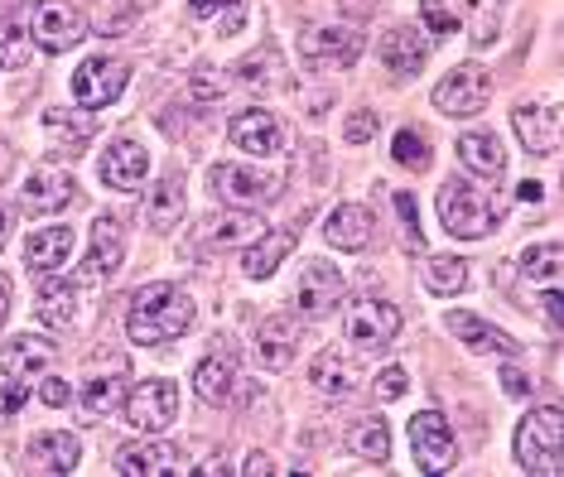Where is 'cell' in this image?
Listing matches in <instances>:
<instances>
[{
	"label": "cell",
	"instance_id": "cell-1",
	"mask_svg": "<svg viewBox=\"0 0 564 477\" xmlns=\"http://www.w3.org/2000/svg\"><path fill=\"white\" fill-rule=\"evenodd\" d=\"M194 300L178 280H155V285L135 290L131 294V308H126V333H131L135 347H160V343H174L194 328Z\"/></svg>",
	"mask_w": 564,
	"mask_h": 477
},
{
	"label": "cell",
	"instance_id": "cell-2",
	"mask_svg": "<svg viewBox=\"0 0 564 477\" xmlns=\"http://www.w3.org/2000/svg\"><path fill=\"white\" fill-rule=\"evenodd\" d=\"M517 463L531 477H560L564 473V415H560V405H541L521 420Z\"/></svg>",
	"mask_w": 564,
	"mask_h": 477
},
{
	"label": "cell",
	"instance_id": "cell-3",
	"mask_svg": "<svg viewBox=\"0 0 564 477\" xmlns=\"http://www.w3.org/2000/svg\"><path fill=\"white\" fill-rule=\"evenodd\" d=\"M440 223L464 241H482L487 231L502 223V203L478 193L473 184H464V178H448L440 188Z\"/></svg>",
	"mask_w": 564,
	"mask_h": 477
},
{
	"label": "cell",
	"instance_id": "cell-4",
	"mask_svg": "<svg viewBox=\"0 0 564 477\" xmlns=\"http://www.w3.org/2000/svg\"><path fill=\"white\" fill-rule=\"evenodd\" d=\"M208 184L217 198H227L232 208H265L285 193V174L261 170V164H217L208 174Z\"/></svg>",
	"mask_w": 564,
	"mask_h": 477
},
{
	"label": "cell",
	"instance_id": "cell-5",
	"mask_svg": "<svg viewBox=\"0 0 564 477\" xmlns=\"http://www.w3.org/2000/svg\"><path fill=\"white\" fill-rule=\"evenodd\" d=\"M410 454H415L420 473H454L458 463V444H454V430H448V420L440 410H420L415 420H410Z\"/></svg>",
	"mask_w": 564,
	"mask_h": 477
},
{
	"label": "cell",
	"instance_id": "cell-6",
	"mask_svg": "<svg viewBox=\"0 0 564 477\" xmlns=\"http://www.w3.org/2000/svg\"><path fill=\"white\" fill-rule=\"evenodd\" d=\"M126 83H131V63L97 54V58H87L83 68L73 73V97H78V107L101 111V107H111V101H121Z\"/></svg>",
	"mask_w": 564,
	"mask_h": 477
},
{
	"label": "cell",
	"instance_id": "cell-7",
	"mask_svg": "<svg viewBox=\"0 0 564 477\" xmlns=\"http://www.w3.org/2000/svg\"><path fill=\"white\" fill-rule=\"evenodd\" d=\"M487 101H492V73H482L478 63H464L434 83V107L444 116H478Z\"/></svg>",
	"mask_w": 564,
	"mask_h": 477
},
{
	"label": "cell",
	"instance_id": "cell-8",
	"mask_svg": "<svg viewBox=\"0 0 564 477\" xmlns=\"http://www.w3.org/2000/svg\"><path fill=\"white\" fill-rule=\"evenodd\" d=\"M174 415H178V391H174V381H164V377L140 381V386H131V395H126V420L145 434L170 430Z\"/></svg>",
	"mask_w": 564,
	"mask_h": 477
},
{
	"label": "cell",
	"instance_id": "cell-9",
	"mask_svg": "<svg viewBox=\"0 0 564 477\" xmlns=\"http://www.w3.org/2000/svg\"><path fill=\"white\" fill-rule=\"evenodd\" d=\"M34 44L48 48V54H63V48L83 44L87 34V15L78 6H68V0H40V10H34Z\"/></svg>",
	"mask_w": 564,
	"mask_h": 477
},
{
	"label": "cell",
	"instance_id": "cell-10",
	"mask_svg": "<svg viewBox=\"0 0 564 477\" xmlns=\"http://www.w3.org/2000/svg\"><path fill=\"white\" fill-rule=\"evenodd\" d=\"M300 54L310 68H348V63L362 54V39L348 24H314L300 39Z\"/></svg>",
	"mask_w": 564,
	"mask_h": 477
},
{
	"label": "cell",
	"instance_id": "cell-11",
	"mask_svg": "<svg viewBox=\"0 0 564 477\" xmlns=\"http://www.w3.org/2000/svg\"><path fill=\"white\" fill-rule=\"evenodd\" d=\"M78 198H83V188L68 164H40V170L24 178V208L30 213H63Z\"/></svg>",
	"mask_w": 564,
	"mask_h": 477
},
{
	"label": "cell",
	"instance_id": "cell-12",
	"mask_svg": "<svg viewBox=\"0 0 564 477\" xmlns=\"http://www.w3.org/2000/svg\"><path fill=\"white\" fill-rule=\"evenodd\" d=\"M343 333H348V343H362V347L391 343L395 333H401V308L391 300H357L348 314H343Z\"/></svg>",
	"mask_w": 564,
	"mask_h": 477
},
{
	"label": "cell",
	"instance_id": "cell-13",
	"mask_svg": "<svg viewBox=\"0 0 564 477\" xmlns=\"http://www.w3.org/2000/svg\"><path fill=\"white\" fill-rule=\"evenodd\" d=\"M194 391H198L203 405H227L232 401V391H237V353H232V343L227 338H217L208 347V357L194 367Z\"/></svg>",
	"mask_w": 564,
	"mask_h": 477
},
{
	"label": "cell",
	"instance_id": "cell-14",
	"mask_svg": "<svg viewBox=\"0 0 564 477\" xmlns=\"http://www.w3.org/2000/svg\"><path fill=\"white\" fill-rule=\"evenodd\" d=\"M343 294H348V280H343V270H338V265H328V261H310V265L300 270V285H294V300H300L304 314H314V318L333 314V308L343 304Z\"/></svg>",
	"mask_w": 564,
	"mask_h": 477
},
{
	"label": "cell",
	"instance_id": "cell-15",
	"mask_svg": "<svg viewBox=\"0 0 564 477\" xmlns=\"http://www.w3.org/2000/svg\"><path fill=\"white\" fill-rule=\"evenodd\" d=\"M294 353H300V324L290 314H271L256 328V367L265 371H290Z\"/></svg>",
	"mask_w": 564,
	"mask_h": 477
},
{
	"label": "cell",
	"instance_id": "cell-16",
	"mask_svg": "<svg viewBox=\"0 0 564 477\" xmlns=\"http://www.w3.org/2000/svg\"><path fill=\"white\" fill-rule=\"evenodd\" d=\"M511 126H517L521 145L531 154H555L560 150V107L555 101H521L511 111Z\"/></svg>",
	"mask_w": 564,
	"mask_h": 477
},
{
	"label": "cell",
	"instance_id": "cell-17",
	"mask_svg": "<svg viewBox=\"0 0 564 477\" xmlns=\"http://www.w3.org/2000/svg\"><path fill=\"white\" fill-rule=\"evenodd\" d=\"M121 477H164V473H184V454L170 440H145V444H126L117 454Z\"/></svg>",
	"mask_w": 564,
	"mask_h": 477
},
{
	"label": "cell",
	"instance_id": "cell-18",
	"mask_svg": "<svg viewBox=\"0 0 564 477\" xmlns=\"http://www.w3.org/2000/svg\"><path fill=\"white\" fill-rule=\"evenodd\" d=\"M227 140H232L237 150L256 154V160H271L285 145V126L275 121L271 111H241L232 126H227Z\"/></svg>",
	"mask_w": 564,
	"mask_h": 477
},
{
	"label": "cell",
	"instance_id": "cell-19",
	"mask_svg": "<svg viewBox=\"0 0 564 477\" xmlns=\"http://www.w3.org/2000/svg\"><path fill=\"white\" fill-rule=\"evenodd\" d=\"M121 256H126V231H121L117 217L101 213L97 223H93V251H87L78 280H83V285H97L101 275H111V270L121 265Z\"/></svg>",
	"mask_w": 564,
	"mask_h": 477
},
{
	"label": "cell",
	"instance_id": "cell-20",
	"mask_svg": "<svg viewBox=\"0 0 564 477\" xmlns=\"http://www.w3.org/2000/svg\"><path fill=\"white\" fill-rule=\"evenodd\" d=\"M150 174V154L145 145L135 140H111L107 154H101V184L107 188H121V193H135Z\"/></svg>",
	"mask_w": 564,
	"mask_h": 477
},
{
	"label": "cell",
	"instance_id": "cell-21",
	"mask_svg": "<svg viewBox=\"0 0 564 477\" xmlns=\"http://www.w3.org/2000/svg\"><path fill=\"white\" fill-rule=\"evenodd\" d=\"M48 362H54V343L48 338L20 333V338H10L6 347H0V377L6 381H30V377H40Z\"/></svg>",
	"mask_w": 564,
	"mask_h": 477
},
{
	"label": "cell",
	"instance_id": "cell-22",
	"mask_svg": "<svg viewBox=\"0 0 564 477\" xmlns=\"http://www.w3.org/2000/svg\"><path fill=\"white\" fill-rule=\"evenodd\" d=\"M448 333H454L458 343H468V353H497V357H517L521 353L502 328H492L487 318L468 314V308H454V314H448Z\"/></svg>",
	"mask_w": 564,
	"mask_h": 477
},
{
	"label": "cell",
	"instance_id": "cell-23",
	"mask_svg": "<svg viewBox=\"0 0 564 477\" xmlns=\"http://www.w3.org/2000/svg\"><path fill=\"white\" fill-rule=\"evenodd\" d=\"M24 458H30V473H48V477L73 473L78 468V440L68 430H44L30 440V454Z\"/></svg>",
	"mask_w": 564,
	"mask_h": 477
},
{
	"label": "cell",
	"instance_id": "cell-24",
	"mask_svg": "<svg viewBox=\"0 0 564 477\" xmlns=\"http://www.w3.org/2000/svg\"><path fill=\"white\" fill-rule=\"evenodd\" d=\"M371 231H377V223H371V213L362 208V203H343V208L328 213L324 223V241L338 251H367Z\"/></svg>",
	"mask_w": 564,
	"mask_h": 477
},
{
	"label": "cell",
	"instance_id": "cell-25",
	"mask_svg": "<svg viewBox=\"0 0 564 477\" xmlns=\"http://www.w3.org/2000/svg\"><path fill=\"white\" fill-rule=\"evenodd\" d=\"M458 160H464V170H468V174L492 178V184L507 174L502 140H497V135H487V131H468V135H458Z\"/></svg>",
	"mask_w": 564,
	"mask_h": 477
},
{
	"label": "cell",
	"instance_id": "cell-26",
	"mask_svg": "<svg viewBox=\"0 0 564 477\" xmlns=\"http://www.w3.org/2000/svg\"><path fill=\"white\" fill-rule=\"evenodd\" d=\"M73 256V227H44V231H30V241H24V265L30 270H58L68 265Z\"/></svg>",
	"mask_w": 564,
	"mask_h": 477
},
{
	"label": "cell",
	"instance_id": "cell-27",
	"mask_svg": "<svg viewBox=\"0 0 564 477\" xmlns=\"http://www.w3.org/2000/svg\"><path fill=\"white\" fill-rule=\"evenodd\" d=\"M310 386L318 395H348L357 386V367L348 362V353H338V347H328V353H318L310 362Z\"/></svg>",
	"mask_w": 564,
	"mask_h": 477
},
{
	"label": "cell",
	"instance_id": "cell-28",
	"mask_svg": "<svg viewBox=\"0 0 564 477\" xmlns=\"http://www.w3.org/2000/svg\"><path fill=\"white\" fill-rule=\"evenodd\" d=\"M377 48H381V63H387L395 77H415L420 68H425V39H420L415 30H391Z\"/></svg>",
	"mask_w": 564,
	"mask_h": 477
},
{
	"label": "cell",
	"instance_id": "cell-29",
	"mask_svg": "<svg viewBox=\"0 0 564 477\" xmlns=\"http://www.w3.org/2000/svg\"><path fill=\"white\" fill-rule=\"evenodd\" d=\"M178 217H184V174H170L145 198V223L155 231H174Z\"/></svg>",
	"mask_w": 564,
	"mask_h": 477
},
{
	"label": "cell",
	"instance_id": "cell-30",
	"mask_svg": "<svg viewBox=\"0 0 564 477\" xmlns=\"http://www.w3.org/2000/svg\"><path fill=\"white\" fill-rule=\"evenodd\" d=\"M121 391H126V362L117 357L111 371H93V377H87V386H83V410H87V415H111L117 401H121Z\"/></svg>",
	"mask_w": 564,
	"mask_h": 477
},
{
	"label": "cell",
	"instance_id": "cell-31",
	"mask_svg": "<svg viewBox=\"0 0 564 477\" xmlns=\"http://www.w3.org/2000/svg\"><path fill=\"white\" fill-rule=\"evenodd\" d=\"M203 237H208L213 247H247V241L265 237V223H261V213H223L203 227Z\"/></svg>",
	"mask_w": 564,
	"mask_h": 477
},
{
	"label": "cell",
	"instance_id": "cell-32",
	"mask_svg": "<svg viewBox=\"0 0 564 477\" xmlns=\"http://www.w3.org/2000/svg\"><path fill=\"white\" fill-rule=\"evenodd\" d=\"M40 324L44 328H54V333H63V328H73V314H78V300H73V285L68 280H44L40 285Z\"/></svg>",
	"mask_w": 564,
	"mask_h": 477
},
{
	"label": "cell",
	"instance_id": "cell-33",
	"mask_svg": "<svg viewBox=\"0 0 564 477\" xmlns=\"http://www.w3.org/2000/svg\"><path fill=\"white\" fill-rule=\"evenodd\" d=\"M290 247H294L290 231H265L261 247H251L247 256H241V270H247L251 280H271V275H275V265L290 256Z\"/></svg>",
	"mask_w": 564,
	"mask_h": 477
},
{
	"label": "cell",
	"instance_id": "cell-34",
	"mask_svg": "<svg viewBox=\"0 0 564 477\" xmlns=\"http://www.w3.org/2000/svg\"><path fill=\"white\" fill-rule=\"evenodd\" d=\"M30 58H34V34H30V24H24L20 15H6L0 20V68H30Z\"/></svg>",
	"mask_w": 564,
	"mask_h": 477
},
{
	"label": "cell",
	"instance_id": "cell-35",
	"mask_svg": "<svg viewBox=\"0 0 564 477\" xmlns=\"http://www.w3.org/2000/svg\"><path fill=\"white\" fill-rule=\"evenodd\" d=\"M468 275H473V265L464 261V256H430V261H425L430 294H464Z\"/></svg>",
	"mask_w": 564,
	"mask_h": 477
},
{
	"label": "cell",
	"instance_id": "cell-36",
	"mask_svg": "<svg viewBox=\"0 0 564 477\" xmlns=\"http://www.w3.org/2000/svg\"><path fill=\"white\" fill-rule=\"evenodd\" d=\"M44 126H48V135L58 140V145H68V150H83L87 140H93L97 131V121L93 116H83V111H44Z\"/></svg>",
	"mask_w": 564,
	"mask_h": 477
},
{
	"label": "cell",
	"instance_id": "cell-37",
	"mask_svg": "<svg viewBox=\"0 0 564 477\" xmlns=\"http://www.w3.org/2000/svg\"><path fill=\"white\" fill-rule=\"evenodd\" d=\"M348 448H352L357 458H367V463H387L391 458L387 424H381V420H357L352 430H348Z\"/></svg>",
	"mask_w": 564,
	"mask_h": 477
},
{
	"label": "cell",
	"instance_id": "cell-38",
	"mask_svg": "<svg viewBox=\"0 0 564 477\" xmlns=\"http://www.w3.org/2000/svg\"><path fill=\"white\" fill-rule=\"evenodd\" d=\"M560 261H564L560 241H541V247H525L521 251V270H525V280H535V285H555V280H560Z\"/></svg>",
	"mask_w": 564,
	"mask_h": 477
},
{
	"label": "cell",
	"instance_id": "cell-39",
	"mask_svg": "<svg viewBox=\"0 0 564 477\" xmlns=\"http://www.w3.org/2000/svg\"><path fill=\"white\" fill-rule=\"evenodd\" d=\"M391 160L395 164H405V170H430V140L420 135V131H401L395 135V145H391Z\"/></svg>",
	"mask_w": 564,
	"mask_h": 477
},
{
	"label": "cell",
	"instance_id": "cell-40",
	"mask_svg": "<svg viewBox=\"0 0 564 477\" xmlns=\"http://www.w3.org/2000/svg\"><path fill=\"white\" fill-rule=\"evenodd\" d=\"M188 93H194V101H217L227 93V73L213 68V63H198V68L188 73Z\"/></svg>",
	"mask_w": 564,
	"mask_h": 477
},
{
	"label": "cell",
	"instance_id": "cell-41",
	"mask_svg": "<svg viewBox=\"0 0 564 477\" xmlns=\"http://www.w3.org/2000/svg\"><path fill=\"white\" fill-rule=\"evenodd\" d=\"M391 198H395V213H401V223H405V247H410V251H420V247H425V237H420L415 193H391Z\"/></svg>",
	"mask_w": 564,
	"mask_h": 477
},
{
	"label": "cell",
	"instance_id": "cell-42",
	"mask_svg": "<svg viewBox=\"0 0 564 477\" xmlns=\"http://www.w3.org/2000/svg\"><path fill=\"white\" fill-rule=\"evenodd\" d=\"M420 15H425L430 34H454L458 30V10L448 6V0H425V6H420Z\"/></svg>",
	"mask_w": 564,
	"mask_h": 477
},
{
	"label": "cell",
	"instance_id": "cell-43",
	"mask_svg": "<svg viewBox=\"0 0 564 477\" xmlns=\"http://www.w3.org/2000/svg\"><path fill=\"white\" fill-rule=\"evenodd\" d=\"M275 68H280V58H275V54H251V58L237 68V77H247V87H271L265 77H271Z\"/></svg>",
	"mask_w": 564,
	"mask_h": 477
},
{
	"label": "cell",
	"instance_id": "cell-44",
	"mask_svg": "<svg viewBox=\"0 0 564 477\" xmlns=\"http://www.w3.org/2000/svg\"><path fill=\"white\" fill-rule=\"evenodd\" d=\"M377 395H381V401H401V395H405V371L401 367L381 371V377H377Z\"/></svg>",
	"mask_w": 564,
	"mask_h": 477
},
{
	"label": "cell",
	"instance_id": "cell-45",
	"mask_svg": "<svg viewBox=\"0 0 564 477\" xmlns=\"http://www.w3.org/2000/svg\"><path fill=\"white\" fill-rule=\"evenodd\" d=\"M371 131H377V116H371V111H352V116H348V126H343V135H348L352 145L371 140Z\"/></svg>",
	"mask_w": 564,
	"mask_h": 477
},
{
	"label": "cell",
	"instance_id": "cell-46",
	"mask_svg": "<svg viewBox=\"0 0 564 477\" xmlns=\"http://www.w3.org/2000/svg\"><path fill=\"white\" fill-rule=\"evenodd\" d=\"M40 401H44V405H54V410H63V405L73 401V386H68V381H58V377H48V381L40 386Z\"/></svg>",
	"mask_w": 564,
	"mask_h": 477
},
{
	"label": "cell",
	"instance_id": "cell-47",
	"mask_svg": "<svg viewBox=\"0 0 564 477\" xmlns=\"http://www.w3.org/2000/svg\"><path fill=\"white\" fill-rule=\"evenodd\" d=\"M241 0H188V15L194 20H213V15H223V10H237Z\"/></svg>",
	"mask_w": 564,
	"mask_h": 477
},
{
	"label": "cell",
	"instance_id": "cell-48",
	"mask_svg": "<svg viewBox=\"0 0 564 477\" xmlns=\"http://www.w3.org/2000/svg\"><path fill=\"white\" fill-rule=\"evenodd\" d=\"M560 308H564V304H560V290H555V285H545V294H541V314H545L555 328H560Z\"/></svg>",
	"mask_w": 564,
	"mask_h": 477
},
{
	"label": "cell",
	"instance_id": "cell-49",
	"mask_svg": "<svg viewBox=\"0 0 564 477\" xmlns=\"http://www.w3.org/2000/svg\"><path fill=\"white\" fill-rule=\"evenodd\" d=\"M502 386H507V395H525V391H531V381H525L517 367H502Z\"/></svg>",
	"mask_w": 564,
	"mask_h": 477
},
{
	"label": "cell",
	"instance_id": "cell-50",
	"mask_svg": "<svg viewBox=\"0 0 564 477\" xmlns=\"http://www.w3.org/2000/svg\"><path fill=\"white\" fill-rule=\"evenodd\" d=\"M24 395H30V391H24V381H10V386H6V415H20Z\"/></svg>",
	"mask_w": 564,
	"mask_h": 477
},
{
	"label": "cell",
	"instance_id": "cell-51",
	"mask_svg": "<svg viewBox=\"0 0 564 477\" xmlns=\"http://www.w3.org/2000/svg\"><path fill=\"white\" fill-rule=\"evenodd\" d=\"M241 473H251V477H265V473H275V463L265 458V454H251V458H247V468H241Z\"/></svg>",
	"mask_w": 564,
	"mask_h": 477
},
{
	"label": "cell",
	"instance_id": "cell-52",
	"mask_svg": "<svg viewBox=\"0 0 564 477\" xmlns=\"http://www.w3.org/2000/svg\"><path fill=\"white\" fill-rule=\"evenodd\" d=\"M517 198H521V203H541V198H545V188H541V184H531V178H525V184L517 188Z\"/></svg>",
	"mask_w": 564,
	"mask_h": 477
},
{
	"label": "cell",
	"instance_id": "cell-53",
	"mask_svg": "<svg viewBox=\"0 0 564 477\" xmlns=\"http://www.w3.org/2000/svg\"><path fill=\"white\" fill-rule=\"evenodd\" d=\"M10 223H15V213H10V203H0V251H6V237H10Z\"/></svg>",
	"mask_w": 564,
	"mask_h": 477
},
{
	"label": "cell",
	"instance_id": "cell-54",
	"mask_svg": "<svg viewBox=\"0 0 564 477\" xmlns=\"http://www.w3.org/2000/svg\"><path fill=\"white\" fill-rule=\"evenodd\" d=\"M6 314H10V285L0 280V324H6Z\"/></svg>",
	"mask_w": 564,
	"mask_h": 477
},
{
	"label": "cell",
	"instance_id": "cell-55",
	"mask_svg": "<svg viewBox=\"0 0 564 477\" xmlns=\"http://www.w3.org/2000/svg\"><path fill=\"white\" fill-rule=\"evenodd\" d=\"M194 473H232V468H227L223 458H208V463H203V468H194Z\"/></svg>",
	"mask_w": 564,
	"mask_h": 477
},
{
	"label": "cell",
	"instance_id": "cell-56",
	"mask_svg": "<svg viewBox=\"0 0 564 477\" xmlns=\"http://www.w3.org/2000/svg\"><path fill=\"white\" fill-rule=\"evenodd\" d=\"M0 6H40V0H0Z\"/></svg>",
	"mask_w": 564,
	"mask_h": 477
}]
</instances>
